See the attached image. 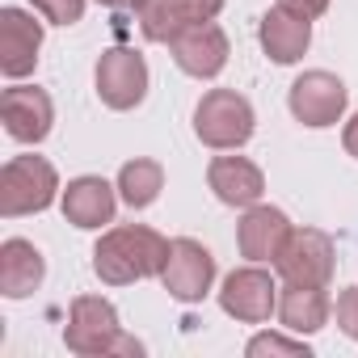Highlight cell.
I'll return each mask as SVG.
<instances>
[{"label":"cell","mask_w":358,"mask_h":358,"mask_svg":"<svg viewBox=\"0 0 358 358\" xmlns=\"http://www.w3.org/2000/svg\"><path fill=\"white\" fill-rule=\"evenodd\" d=\"M312 43V17H299L282 5H274L262 17V47L274 64H295Z\"/></svg>","instance_id":"obj_16"},{"label":"cell","mask_w":358,"mask_h":358,"mask_svg":"<svg viewBox=\"0 0 358 358\" xmlns=\"http://www.w3.org/2000/svg\"><path fill=\"white\" fill-rule=\"evenodd\" d=\"M341 143H345V152H350V156H358V114L345 122V135H341Z\"/></svg>","instance_id":"obj_26"},{"label":"cell","mask_w":358,"mask_h":358,"mask_svg":"<svg viewBox=\"0 0 358 358\" xmlns=\"http://www.w3.org/2000/svg\"><path fill=\"white\" fill-rule=\"evenodd\" d=\"M220 308L245 324H262L270 320V312L278 308V287L266 270L249 266V270H232L224 278V291H220Z\"/></svg>","instance_id":"obj_10"},{"label":"cell","mask_w":358,"mask_h":358,"mask_svg":"<svg viewBox=\"0 0 358 358\" xmlns=\"http://www.w3.org/2000/svg\"><path fill=\"white\" fill-rule=\"evenodd\" d=\"M207 182H211L215 199L228 203V207H253V203L266 194L262 169H257L253 160H245V156H220V160H211Z\"/></svg>","instance_id":"obj_15"},{"label":"cell","mask_w":358,"mask_h":358,"mask_svg":"<svg viewBox=\"0 0 358 358\" xmlns=\"http://www.w3.org/2000/svg\"><path fill=\"white\" fill-rule=\"evenodd\" d=\"M220 9L224 0H148V9L139 13V26L148 43H169L177 30H186L194 22H215Z\"/></svg>","instance_id":"obj_13"},{"label":"cell","mask_w":358,"mask_h":358,"mask_svg":"<svg viewBox=\"0 0 358 358\" xmlns=\"http://www.w3.org/2000/svg\"><path fill=\"white\" fill-rule=\"evenodd\" d=\"M34 9L51 26H76L85 17V0H34Z\"/></svg>","instance_id":"obj_21"},{"label":"cell","mask_w":358,"mask_h":358,"mask_svg":"<svg viewBox=\"0 0 358 358\" xmlns=\"http://www.w3.org/2000/svg\"><path fill=\"white\" fill-rule=\"evenodd\" d=\"M55 190H59V177H55V164L43 160V156H13L5 169H0V215H34V211H47L55 203Z\"/></svg>","instance_id":"obj_2"},{"label":"cell","mask_w":358,"mask_h":358,"mask_svg":"<svg viewBox=\"0 0 358 358\" xmlns=\"http://www.w3.org/2000/svg\"><path fill=\"white\" fill-rule=\"evenodd\" d=\"M278 320L291 333H316V329H324V320H329V295H324V287H295V282H287V291L278 295Z\"/></svg>","instance_id":"obj_19"},{"label":"cell","mask_w":358,"mask_h":358,"mask_svg":"<svg viewBox=\"0 0 358 358\" xmlns=\"http://www.w3.org/2000/svg\"><path fill=\"white\" fill-rule=\"evenodd\" d=\"M64 215L76 228H101L114 220V186L106 177H76L64 190Z\"/></svg>","instance_id":"obj_18"},{"label":"cell","mask_w":358,"mask_h":358,"mask_svg":"<svg viewBox=\"0 0 358 358\" xmlns=\"http://www.w3.org/2000/svg\"><path fill=\"white\" fill-rule=\"evenodd\" d=\"M194 135L207 148H241L253 135V106L232 89H211L194 110Z\"/></svg>","instance_id":"obj_3"},{"label":"cell","mask_w":358,"mask_h":358,"mask_svg":"<svg viewBox=\"0 0 358 358\" xmlns=\"http://www.w3.org/2000/svg\"><path fill=\"white\" fill-rule=\"evenodd\" d=\"M0 118H5V131L22 143H38L51 135V122H55V106L43 89H5L0 97Z\"/></svg>","instance_id":"obj_11"},{"label":"cell","mask_w":358,"mask_h":358,"mask_svg":"<svg viewBox=\"0 0 358 358\" xmlns=\"http://www.w3.org/2000/svg\"><path fill=\"white\" fill-rule=\"evenodd\" d=\"M345 85L333 76V72H303L295 85H291V114L303 122V127H333L345 110Z\"/></svg>","instance_id":"obj_9"},{"label":"cell","mask_w":358,"mask_h":358,"mask_svg":"<svg viewBox=\"0 0 358 358\" xmlns=\"http://www.w3.org/2000/svg\"><path fill=\"white\" fill-rule=\"evenodd\" d=\"M169 51L177 59L186 76H199V80H211L224 72L228 64V34L215 26V22H194L186 30H177L169 38Z\"/></svg>","instance_id":"obj_7"},{"label":"cell","mask_w":358,"mask_h":358,"mask_svg":"<svg viewBox=\"0 0 358 358\" xmlns=\"http://www.w3.org/2000/svg\"><path fill=\"white\" fill-rule=\"evenodd\" d=\"M160 282H164V291H169L173 299L194 303V299H203V295L211 291V282H215V257H211L199 241L182 236V241H173V249H169V262H164Z\"/></svg>","instance_id":"obj_8"},{"label":"cell","mask_w":358,"mask_h":358,"mask_svg":"<svg viewBox=\"0 0 358 358\" xmlns=\"http://www.w3.org/2000/svg\"><path fill=\"white\" fill-rule=\"evenodd\" d=\"M249 354L257 358V354H291V358H308V345L303 341H287V337H278V333H262V337H253L249 341Z\"/></svg>","instance_id":"obj_22"},{"label":"cell","mask_w":358,"mask_h":358,"mask_svg":"<svg viewBox=\"0 0 358 358\" xmlns=\"http://www.w3.org/2000/svg\"><path fill=\"white\" fill-rule=\"evenodd\" d=\"M93 76H97V97H101L110 110H135V106L148 97V64H143V55L131 51V47L101 51Z\"/></svg>","instance_id":"obj_6"},{"label":"cell","mask_w":358,"mask_h":358,"mask_svg":"<svg viewBox=\"0 0 358 358\" xmlns=\"http://www.w3.org/2000/svg\"><path fill=\"white\" fill-rule=\"evenodd\" d=\"M97 5L118 9V13H143V9H148V0H97Z\"/></svg>","instance_id":"obj_25"},{"label":"cell","mask_w":358,"mask_h":358,"mask_svg":"<svg viewBox=\"0 0 358 358\" xmlns=\"http://www.w3.org/2000/svg\"><path fill=\"white\" fill-rule=\"evenodd\" d=\"M164 190V169L156 160H127L118 173V194L127 207H152Z\"/></svg>","instance_id":"obj_20"},{"label":"cell","mask_w":358,"mask_h":358,"mask_svg":"<svg viewBox=\"0 0 358 358\" xmlns=\"http://www.w3.org/2000/svg\"><path fill=\"white\" fill-rule=\"evenodd\" d=\"M337 324H341L345 337L358 341V287H350V291L337 295Z\"/></svg>","instance_id":"obj_23"},{"label":"cell","mask_w":358,"mask_h":358,"mask_svg":"<svg viewBox=\"0 0 358 358\" xmlns=\"http://www.w3.org/2000/svg\"><path fill=\"white\" fill-rule=\"evenodd\" d=\"M43 274H47V262H43V253L30 241L13 236V241L0 245V291H5L9 299L34 295L38 282H43Z\"/></svg>","instance_id":"obj_17"},{"label":"cell","mask_w":358,"mask_h":358,"mask_svg":"<svg viewBox=\"0 0 358 358\" xmlns=\"http://www.w3.org/2000/svg\"><path fill=\"white\" fill-rule=\"evenodd\" d=\"M274 270L282 274V282H295V287H329L333 241L316 228H291L282 253L274 257Z\"/></svg>","instance_id":"obj_4"},{"label":"cell","mask_w":358,"mask_h":358,"mask_svg":"<svg viewBox=\"0 0 358 358\" xmlns=\"http://www.w3.org/2000/svg\"><path fill=\"white\" fill-rule=\"evenodd\" d=\"M169 241L143 224H127V228H114L97 241L93 249V270L101 282L110 287H127V282H139V278H152V274H164V262H169Z\"/></svg>","instance_id":"obj_1"},{"label":"cell","mask_w":358,"mask_h":358,"mask_svg":"<svg viewBox=\"0 0 358 358\" xmlns=\"http://www.w3.org/2000/svg\"><path fill=\"white\" fill-rule=\"evenodd\" d=\"M43 26L22 9H0V72L5 76H30L38 64Z\"/></svg>","instance_id":"obj_12"},{"label":"cell","mask_w":358,"mask_h":358,"mask_svg":"<svg viewBox=\"0 0 358 358\" xmlns=\"http://www.w3.org/2000/svg\"><path fill=\"white\" fill-rule=\"evenodd\" d=\"M287 236H291V220L278 207H257V203L245 211V220L236 228V245L249 262H274L282 253Z\"/></svg>","instance_id":"obj_14"},{"label":"cell","mask_w":358,"mask_h":358,"mask_svg":"<svg viewBox=\"0 0 358 358\" xmlns=\"http://www.w3.org/2000/svg\"><path fill=\"white\" fill-rule=\"evenodd\" d=\"M278 5L291 9V13H299V17H320L329 9V0H278Z\"/></svg>","instance_id":"obj_24"},{"label":"cell","mask_w":358,"mask_h":358,"mask_svg":"<svg viewBox=\"0 0 358 358\" xmlns=\"http://www.w3.org/2000/svg\"><path fill=\"white\" fill-rule=\"evenodd\" d=\"M122 329H118V312L110 299L101 295H80L72 299L68 324H64V341L72 354H114Z\"/></svg>","instance_id":"obj_5"}]
</instances>
